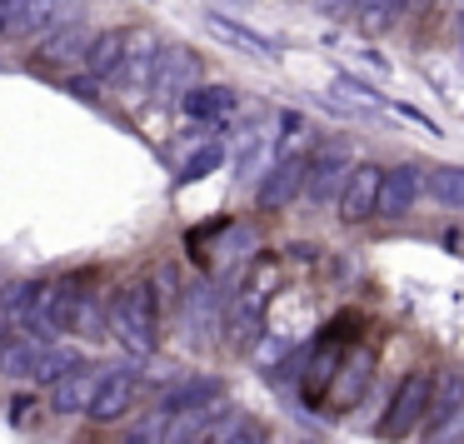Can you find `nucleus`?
Segmentation results:
<instances>
[{
  "label": "nucleus",
  "mask_w": 464,
  "mask_h": 444,
  "mask_svg": "<svg viewBox=\"0 0 464 444\" xmlns=\"http://www.w3.org/2000/svg\"><path fill=\"white\" fill-rule=\"evenodd\" d=\"M430 444H464V404L454 414H444L440 424H430Z\"/></svg>",
  "instance_id": "393cba45"
},
{
  "label": "nucleus",
  "mask_w": 464,
  "mask_h": 444,
  "mask_svg": "<svg viewBox=\"0 0 464 444\" xmlns=\"http://www.w3.org/2000/svg\"><path fill=\"white\" fill-rule=\"evenodd\" d=\"M380 180H384V170L380 165H350V175H344V185H340V220L344 225H364V220H374V205H380Z\"/></svg>",
  "instance_id": "0eeeda50"
},
{
  "label": "nucleus",
  "mask_w": 464,
  "mask_h": 444,
  "mask_svg": "<svg viewBox=\"0 0 464 444\" xmlns=\"http://www.w3.org/2000/svg\"><path fill=\"white\" fill-rule=\"evenodd\" d=\"M420 195H424L420 165H394L380 180V205H374V215H380V220H400V215H410L414 205H420Z\"/></svg>",
  "instance_id": "1a4fd4ad"
},
{
  "label": "nucleus",
  "mask_w": 464,
  "mask_h": 444,
  "mask_svg": "<svg viewBox=\"0 0 464 444\" xmlns=\"http://www.w3.org/2000/svg\"><path fill=\"white\" fill-rule=\"evenodd\" d=\"M340 354L344 350H334L330 340H320L314 344V354H310V364H304V390L310 394H320V390H330V380H334V370H340Z\"/></svg>",
  "instance_id": "4be33fe9"
},
{
  "label": "nucleus",
  "mask_w": 464,
  "mask_h": 444,
  "mask_svg": "<svg viewBox=\"0 0 464 444\" xmlns=\"http://www.w3.org/2000/svg\"><path fill=\"white\" fill-rule=\"evenodd\" d=\"M334 91H340V95H350V101H360L364 111H384L380 91H370V85H364V81H354V75H340V81H334Z\"/></svg>",
  "instance_id": "a878e982"
},
{
  "label": "nucleus",
  "mask_w": 464,
  "mask_h": 444,
  "mask_svg": "<svg viewBox=\"0 0 464 444\" xmlns=\"http://www.w3.org/2000/svg\"><path fill=\"white\" fill-rule=\"evenodd\" d=\"M65 21H75L71 0H21L11 25H5V35H15V41H41V35H51Z\"/></svg>",
  "instance_id": "9b49d317"
},
{
  "label": "nucleus",
  "mask_w": 464,
  "mask_h": 444,
  "mask_svg": "<svg viewBox=\"0 0 464 444\" xmlns=\"http://www.w3.org/2000/svg\"><path fill=\"white\" fill-rule=\"evenodd\" d=\"M430 400H434V374L410 370L400 380V390L390 394V410H384V420H380V439H410L424 424V414H430Z\"/></svg>",
  "instance_id": "7ed1b4c3"
},
{
  "label": "nucleus",
  "mask_w": 464,
  "mask_h": 444,
  "mask_svg": "<svg viewBox=\"0 0 464 444\" xmlns=\"http://www.w3.org/2000/svg\"><path fill=\"white\" fill-rule=\"evenodd\" d=\"M155 65H160V41H155L150 31H130L125 61H121V71L111 75V85L125 95V101H140V95H150Z\"/></svg>",
  "instance_id": "39448f33"
},
{
  "label": "nucleus",
  "mask_w": 464,
  "mask_h": 444,
  "mask_svg": "<svg viewBox=\"0 0 464 444\" xmlns=\"http://www.w3.org/2000/svg\"><path fill=\"white\" fill-rule=\"evenodd\" d=\"M125 45H130V31H125V25H111V31H95V45H91V55H85V71H91V81H95V85H101V81H111V75L121 71Z\"/></svg>",
  "instance_id": "dca6fc26"
},
{
  "label": "nucleus",
  "mask_w": 464,
  "mask_h": 444,
  "mask_svg": "<svg viewBox=\"0 0 464 444\" xmlns=\"http://www.w3.org/2000/svg\"><path fill=\"white\" fill-rule=\"evenodd\" d=\"M210 31L215 35H225L230 45H240V51H250V55H260V61H270V55H280V45L270 41V35H260V31H250V25H240V21H230V15H220L215 11L210 15Z\"/></svg>",
  "instance_id": "6ab92c4d"
},
{
  "label": "nucleus",
  "mask_w": 464,
  "mask_h": 444,
  "mask_svg": "<svg viewBox=\"0 0 464 444\" xmlns=\"http://www.w3.org/2000/svg\"><path fill=\"white\" fill-rule=\"evenodd\" d=\"M464 404V370H444L440 380H434V400H430V414L424 420L440 424L444 414H454Z\"/></svg>",
  "instance_id": "412c9836"
},
{
  "label": "nucleus",
  "mask_w": 464,
  "mask_h": 444,
  "mask_svg": "<svg viewBox=\"0 0 464 444\" xmlns=\"http://www.w3.org/2000/svg\"><path fill=\"white\" fill-rule=\"evenodd\" d=\"M220 400H225V384L215 380V374H195V380L175 384L155 410H160L165 420H175V414H190V410H210V404H220Z\"/></svg>",
  "instance_id": "4468645a"
},
{
  "label": "nucleus",
  "mask_w": 464,
  "mask_h": 444,
  "mask_svg": "<svg viewBox=\"0 0 464 444\" xmlns=\"http://www.w3.org/2000/svg\"><path fill=\"white\" fill-rule=\"evenodd\" d=\"M130 410H135V374L130 370H101V384H95V394H91L81 420H91L105 430V424H121Z\"/></svg>",
  "instance_id": "423d86ee"
},
{
  "label": "nucleus",
  "mask_w": 464,
  "mask_h": 444,
  "mask_svg": "<svg viewBox=\"0 0 464 444\" xmlns=\"http://www.w3.org/2000/svg\"><path fill=\"white\" fill-rule=\"evenodd\" d=\"M404 5H410V0H354V21H360V31L380 35L404 15Z\"/></svg>",
  "instance_id": "aec40b11"
},
{
  "label": "nucleus",
  "mask_w": 464,
  "mask_h": 444,
  "mask_svg": "<svg viewBox=\"0 0 464 444\" xmlns=\"http://www.w3.org/2000/svg\"><path fill=\"white\" fill-rule=\"evenodd\" d=\"M370 374H374V354H370V350L340 354V370H334L330 390H324L330 410H354V404L364 400V390H370Z\"/></svg>",
  "instance_id": "9d476101"
},
{
  "label": "nucleus",
  "mask_w": 464,
  "mask_h": 444,
  "mask_svg": "<svg viewBox=\"0 0 464 444\" xmlns=\"http://www.w3.org/2000/svg\"><path fill=\"white\" fill-rule=\"evenodd\" d=\"M11 420H15V424H21V430H25V424H35V404H31V400H21V404H11Z\"/></svg>",
  "instance_id": "c85d7f7f"
},
{
  "label": "nucleus",
  "mask_w": 464,
  "mask_h": 444,
  "mask_svg": "<svg viewBox=\"0 0 464 444\" xmlns=\"http://www.w3.org/2000/svg\"><path fill=\"white\" fill-rule=\"evenodd\" d=\"M304 165H310V155L285 150L280 160L265 170V180H260V210H285V205L304 190Z\"/></svg>",
  "instance_id": "f8f14e48"
},
{
  "label": "nucleus",
  "mask_w": 464,
  "mask_h": 444,
  "mask_svg": "<svg viewBox=\"0 0 464 444\" xmlns=\"http://www.w3.org/2000/svg\"><path fill=\"white\" fill-rule=\"evenodd\" d=\"M81 360V350L71 344H41V340H11L0 350V374L21 384H55L61 374H71Z\"/></svg>",
  "instance_id": "f03ea898"
},
{
  "label": "nucleus",
  "mask_w": 464,
  "mask_h": 444,
  "mask_svg": "<svg viewBox=\"0 0 464 444\" xmlns=\"http://www.w3.org/2000/svg\"><path fill=\"white\" fill-rule=\"evenodd\" d=\"M95 384H101V370H95V364H75L71 374H61V380L51 384V410L55 414H85Z\"/></svg>",
  "instance_id": "2eb2a0df"
},
{
  "label": "nucleus",
  "mask_w": 464,
  "mask_h": 444,
  "mask_svg": "<svg viewBox=\"0 0 464 444\" xmlns=\"http://www.w3.org/2000/svg\"><path fill=\"white\" fill-rule=\"evenodd\" d=\"M15 5H21V0H0V35H5V25H11Z\"/></svg>",
  "instance_id": "2f4dec72"
},
{
  "label": "nucleus",
  "mask_w": 464,
  "mask_h": 444,
  "mask_svg": "<svg viewBox=\"0 0 464 444\" xmlns=\"http://www.w3.org/2000/svg\"><path fill=\"white\" fill-rule=\"evenodd\" d=\"M410 5H430V0H410Z\"/></svg>",
  "instance_id": "72a5a7b5"
},
{
  "label": "nucleus",
  "mask_w": 464,
  "mask_h": 444,
  "mask_svg": "<svg viewBox=\"0 0 464 444\" xmlns=\"http://www.w3.org/2000/svg\"><path fill=\"white\" fill-rule=\"evenodd\" d=\"M185 310H190V324H200V340H210V330H215V294L200 285V290H190Z\"/></svg>",
  "instance_id": "b1692460"
},
{
  "label": "nucleus",
  "mask_w": 464,
  "mask_h": 444,
  "mask_svg": "<svg viewBox=\"0 0 464 444\" xmlns=\"http://www.w3.org/2000/svg\"><path fill=\"white\" fill-rule=\"evenodd\" d=\"M344 175H350V155L344 150H320L310 165H304V190L300 195L310 205H330V200H340Z\"/></svg>",
  "instance_id": "ddd939ff"
},
{
  "label": "nucleus",
  "mask_w": 464,
  "mask_h": 444,
  "mask_svg": "<svg viewBox=\"0 0 464 444\" xmlns=\"http://www.w3.org/2000/svg\"><path fill=\"white\" fill-rule=\"evenodd\" d=\"M195 85H200V55L190 45H160V65H155V81H150L155 111H175Z\"/></svg>",
  "instance_id": "20e7f679"
},
{
  "label": "nucleus",
  "mask_w": 464,
  "mask_h": 444,
  "mask_svg": "<svg viewBox=\"0 0 464 444\" xmlns=\"http://www.w3.org/2000/svg\"><path fill=\"white\" fill-rule=\"evenodd\" d=\"M91 45H95L91 21H65V25H55L51 35L35 41V61L41 65H81L85 55H91Z\"/></svg>",
  "instance_id": "6e6552de"
},
{
  "label": "nucleus",
  "mask_w": 464,
  "mask_h": 444,
  "mask_svg": "<svg viewBox=\"0 0 464 444\" xmlns=\"http://www.w3.org/2000/svg\"><path fill=\"white\" fill-rule=\"evenodd\" d=\"M220 444H265V424H260V420H250V414H245V420L235 424V430L225 434Z\"/></svg>",
  "instance_id": "cd10ccee"
},
{
  "label": "nucleus",
  "mask_w": 464,
  "mask_h": 444,
  "mask_svg": "<svg viewBox=\"0 0 464 444\" xmlns=\"http://www.w3.org/2000/svg\"><path fill=\"white\" fill-rule=\"evenodd\" d=\"M320 11L324 15H344V11H354V0H320Z\"/></svg>",
  "instance_id": "7c9ffc66"
},
{
  "label": "nucleus",
  "mask_w": 464,
  "mask_h": 444,
  "mask_svg": "<svg viewBox=\"0 0 464 444\" xmlns=\"http://www.w3.org/2000/svg\"><path fill=\"white\" fill-rule=\"evenodd\" d=\"M424 195L444 210H464V165H434L424 170Z\"/></svg>",
  "instance_id": "a211bd4d"
},
{
  "label": "nucleus",
  "mask_w": 464,
  "mask_h": 444,
  "mask_svg": "<svg viewBox=\"0 0 464 444\" xmlns=\"http://www.w3.org/2000/svg\"><path fill=\"white\" fill-rule=\"evenodd\" d=\"M220 165H225V145H220V140L200 145V150H195L190 160L180 165V185H195V180H205V175H215Z\"/></svg>",
  "instance_id": "5701e85b"
},
{
  "label": "nucleus",
  "mask_w": 464,
  "mask_h": 444,
  "mask_svg": "<svg viewBox=\"0 0 464 444\" xmlns=\"http://www.w3.org/2000/svg\"><path fill=\"white\" fill-rule=\"evenodd\" d=\"M71 91L81 95V101H101V85H95L91 75H85V81H71Z\"/></svg>",
  "instance_id": "c756f323"
},
{
  "label": "nucleus",
  "mask_w": 464,
  "mask_h": 444,
  "mask_svg": "<svg viewBox=\"0 0 464 444\" xmlns=\"http://www.w3.org/2000/svg\"><path fill=\"white\" fill-rule=\"evenodd\" d=\"M111 334L125 344L130 354H150L160 344V304H155V285L150 280H135L121 285L111 294V314H105Z\"/></svg>",
  "instance_id": "f257e3e1"
},
{
  "label": "nucleus",
  "mask_w": 464,
  "mask_h": 444,
  "mask_svg": "<svg viewBox=\"0 0 464 444\" xmlns=\"http://www.w3.org/2000/svg\"><path fill=\"white\" fill-rule=\"evenodd\" d=\"M235 105H240V95H235L230 85H195L180 101V111L190 115V121H225Z\"/></svg>",
  "instance_id": "f3484780"
},
{
  "label": "nucleus",
  "mask_w": 464,
  "mask_h": 444,
  "mask_svg": "<svg viewBox=\"0 0 464 444\" xmlns=\"http://www.w3.org/2000/svg\"><path fill=\"white\" fill-rule=\"evenodd\" d=\"M160 430H165V414H160V410H150V414H145V420L135 424L130 434H125L121 444H160Z\"/></svg>",
  "instance_id": "bb28decb"
},
{
  "label": "nucleus",
  "mask_w": 464,
  "mask_h": 444,
  "mask_svg": "<svg viewBox=\"0 0 464 444\" xmlns=\"http://www.w3.org/2000/svg\"><path fill=\"white\" fill-rule=\"evenodd\" d=\"M459 55H464V25H459Z\"/></svg>",
  "instance_id": "473e14b6"
}]
</instances>
